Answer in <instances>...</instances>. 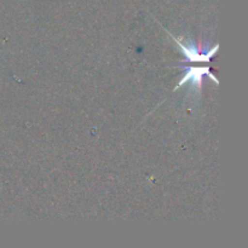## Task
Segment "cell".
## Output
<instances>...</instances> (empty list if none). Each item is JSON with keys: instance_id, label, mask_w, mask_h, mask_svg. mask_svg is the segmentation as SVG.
Masks as SVG:
<instances>
[{"instance_id": "cell-2", "label": "cell", "mask_w": 248, "mask_h": 248, "mask_svg": "<svg viewBox=\"0 0 248 248\" xmlns=\"http://www.w3.org/2000/svg\"><path fill=\"white\" fill-rule=\"evenodd\" d=\"M203 74L208 75V77H210L211 79H212L213 81H215L217 85L219 84V82H218V80L216 79L215 75L211 74V72H210V69H208V68H206V67L205 68H190V69H189V72L186 73V75H184L183 79L179 81L177 89H178V87H181V86H183V85L186 84L188 80H191L194 85H200L201 80H202V75Z\"/></svg>"}, {"instance_id": "cell-1", "label": "cell", "mask_w": 248, "mask_h": 248, "mask_svg": "<svg viewBox=\"0 0 248 248\" xmlns=\"http://www.w3.org/2000/svg\"><path fill=\"white\" fill-rule=\"evenodd\" d=\"M172 38H173V36H172ZM173 39L176 40L178 47L183 51L184 55H186V57H188V60L191 61V62H207V61H210L211 58L215 56V53L217 52L218 47H219L218 45H216L215 47L210 51V52L206 53V55H201V53L198 51V48L191 47V46H186L184 44H182L181 41H179V39H176V38H173Z\"/></svg>"}]
</instances>
